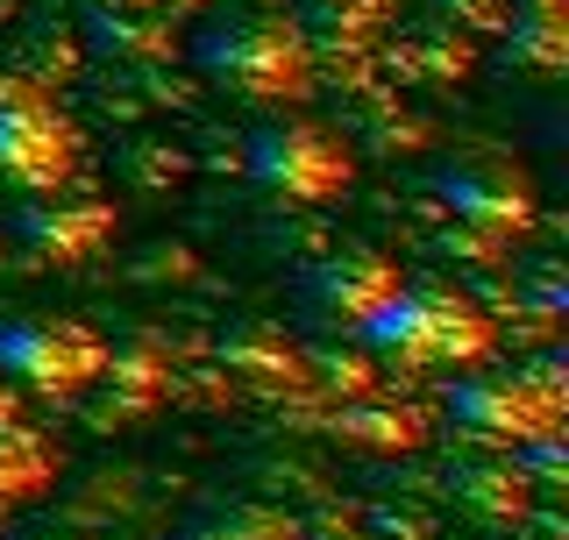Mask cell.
Here are the masks:
<instances>
[{
    "label": "cell",
    "mask_w": 569,
    "mask_h": 540,
    "mask_svg": "<svg viewBox=\"0 0 569 540\" xmlns=\"http://www.w3.org/2000/svg\"><path fill=\"white\" fill-rule=\"evenodd\" d=\"M79 171V129L58 100H22L0 114V186L14 192H58Z\"/></svg>",
    "instance_id": "52a82bcc"
},
{
    "label": "cell",
    "mask_w": 569,
    "mask_h": 540,
    "mask_svg": "<svg viewBox=\"0 0 569 540\" xmlns=\"http://www.w3.org/2000/svg\"><path fill=\"white\" fill-rule=\"evenodd\" d=\"M435 200L449 207V221L477 228L485 242H520L541 213V192L533 178L512 164V157H491V150H470L456 164L435 171Z\"/></svg>",
    "instance_id": "8992f818"
},
{
    "label": "cell",
    "mask_w": 569,
    "mask_h": 540,
    "mask_svg": "<svg viewBox=\"0 0 569 540\" xmlns=\"http://www.w3.org/2000/svg\"><path fill=\"white\" fill-rule=\"evenodd\" d=\"M506 64L562 71L569 64V22H562V8H512V22H506Z\"/></svg>",
    "instance_id": "2e32d148"
},
{
    "label": "cell",
    "mask_w": 569,
    "mask_h": 540,
    "mask_svg": "<svg viewBox=\"0 0 569 540\" xmlns=\"http://www.w3.org/2000/svg\"><path fill=\"white\" fill-rule=\"evenodd\" d=\"M192 64L213 86H228L236 100H263V107H299L313 93V43L292 14L271 8H228L192 36Z\"/></svg>",
    "instance_id": "6da1fadb"
},
{
    "label": "cell",
    "mask_w": 569,
    "mask_h": 540,
    "mask_svg": "<svg viewBox=\"0 0 569 540\" xmlns=\"http://www.w3.org/2000/svg\"><path fill=\"white\" fill-rule=\"evenodd\" d=\"M249 178H257L263 192H278V200L328 207V200H342V192H349L356 157H349V142L335 136V129L292 114V121H271V129L249 142Z\"/></svg>",
    "instance_id": "5b68a950"
},
{
    "label": "cell",
    "mask_w": 569,
    "mask_h": 540,
    "mask_svg": "<svg viewBox=\"0 0 569 540\" xmlns=\"http://www.w3.org/2000/svg\"><path fill=\"white\" fill-rule=\"evenodd\" d=\"M107 363V341L86 320H0V377L36 391V399H79L93 391V377Z\"/></svg>",
    "instance_id": "277c9868"
},
{
    "label": "cell",
    "mask_w": 569,
    "mask_h": 540,
    "mask_svg": "<svg viewBox=\"0 0 569 540\" xmlns=\"http://www.w3.org/2000/svg\"><path fill=\"white\" fill-rule=\"evenodd\" d=\"M512 8H562V0H512Z\"/></svg>",
    "instance_id": "ffe728a7"
},
{
    "label": "cell",
    "mask_w": 569,
    "mask_h": 540,
    "mask_svg": "<svg viewBox=\"0 0 569 540\" xmlns=\"http://www.w3.org/2000/svg\"><path fill=\"white\" fill-rule=\"evenodd\" d=\"M50 477H58L50 441L29 434V427H8V420H0V506H8V498H36Z\"/></svg>",
    "instance_id": "e0dca14e"
},
{
    "label": "cell",
    "mask_w": 569,
    "mask_h": 540,
    "mask_svg": "<svg viewBox=\"0 0 569 540\" xmlns=\"http://www.w3.org/2000/svg\"><path fill=\"white\" fill-rule=\"evenodd\" d=\"M335 434H342L349 448H370V456H406V448H420L427 441V420L420 412H406V406H342L335 412Z\"/></svg>",
    "instance_id": "9a60e30c"
},
{
    "label": "cell",
    "mask_w": 569,
    "mask_h": 540,
    "mask_svg": "<svg viewBox=\"0 0 569 540\" xmlns=\"http://www.w3.org/2000/svg\"><path fill=\"white\" fill-rule=\"evenodd\" d=\"M93 384H107L100 420H142V412H157L171 399V363L150 349V341H129V349H107Z\"/></svg>",
    "instance_id": "7c38bea8"
},
{
    "label": "cell",
    "mask_w": 569,
    "mask_h": 540,
    "mask_svg": "<svg viewBox=\"0 0 569 540\" xmlns=\"http://www.w3.org/2000/svg\"><path fill=\"white\" fill-rule=\"evenodd\" d=\"M93 43L114 64H171L178 58V22L171 8H121V0H93Z\"/></svg>",
    "instance_id": "30bf717a"
},
{
    "label": "cell",
    "mask_w": 569,
    "mask_h": 540,
    "mask_svg": "<svg viewBox=\"0 0 569 540\" xmlns=\"http://www.w3.org/2000/svg\"><path fill=\"white\" fill-rule=\"evenodd\" d=\"M399 284L406 278L385 249H335V257H320L307 278H299V306H307V320H320V328L356 334Z\"/></svg>",
    "instance_id": "9c48e42d"
},
{
    "label": "cell",
    "mask_w": 569,
    "mask_h": 540,
    "mask_svg": "<svg viewBox=\"0 0 569 540\" xmlns=\"http://www.w3.org/2000/svg\"><path fill=\"white\" fill-rule=\"evenodd\" d=\"M292 22L307 29L313 58H320V43H335V50H378V36L391 22V0H299Z\"/></svg>",
    "instance_id": "5bb4252c"
},
{
    "label": "cell",
    "mask_w": 569,
    "mask_h": 540,
    "mask_svg": "<svg viewBox=\"0 0 569 540\" xmlns=\"http://www.w3.org/2000/svg\"><path fill=\"white\" fill-rule=\"evenodd\" d=\"M50 86H36L29 71H0V114H8V107H22V100H43Z\"/></svg>",
    "instance_id": "d6986e66"
},
{
    "label": "cell",
    "mask_w": 569,
    "mask_h": 540,
    "mask_svg": "<svg viewBox=\"0 0 569 540\" xmlns=\"http://www.w3.org/2000/svg\"><path fill=\"white\" fill-rule=\"evenodd\" d=\"M449 491L462 498V512L491 519V527H520L527 506H533V483L512 456H498V448H485V456H470L462 470H449Z\"/></svg>",
    "instance_id": "8fae6325"
},
{
    "label": "cell",
    "mask_w": 569,
    "mask_h": 540,
    "mask_svg": "<svg viewBox=\"0 0 569 540\" xmlns=\"http://www.w3.org/2000/svg\"><path fill=\"white\" fill-rule=\"evenodd\" d=\"M213 533H221V540H307L292 519L271 512V506H228V512H213Z\"/></svg>",
    "instance_id": "ac0fdd59"
},
{
    "label": "cell",
    "mask_w": 569,
    "mask_h": 540,
    "mask_svg": "<svg viewBox=\"0 0 569 540\" xmlns=\"http://www.w3.org/2000/svg\"><path fill=\"white\" fill-rule=\"evenodd\" d=\"M449 420L477 448H498V456H512V448H527L541 434H562V420H569L562 370L541 363V370H512V377H462V384H449Z\"/></svg>",
    "instance_id": "3957f363"
},
{
    "label": "cell",
    "mask_w": 569,
    "mask_h": 540,
    "mask_svg": "<svg viewBox=\"0 0 569 540\" xmlns=\"http://www.w3.org/2000/svg\"><path fill=\"white\" fill-rule=\"evenodd\" d=\"M221 363H228V377H242V384H257V391L307 384V356H299L278 328H236L221 341Z\"/></svg>",
    "instance_id": "4fadbf2b"
},
{
    "label": "cell",
    "mask_w": 569,
    "mask_h": 540,
    "mask_svg": "<svg viewBox=\"0 0 569 540\" xmlns=\"http://www.w3.org/2000/svg\"><path fill=\"white\" fill-rule=\"evenodd\" d=\"M356 334L391 370H477L498 349L491 313L456 284H399Z\"/></svg>",
    "instance_id": "7a4b0ae2"
},
{
    "label": "cell",
    "mask_w": 569,
    "mask_h": 540,
    "mask_svg": "<svg viewBox=\"0 0 569 540\" xmlns=\"http://www.w3.org/2000/svg\"><path fill=\"white\" fill-rule=\"evenodd\" d=\"M8 242L43 270L93 263L100 249L114 242V207L107 200H64V186L58 192H29V207L8 221Z\"/></svg>",
    "instance_id": "ba28073f"
}]
</instances>
